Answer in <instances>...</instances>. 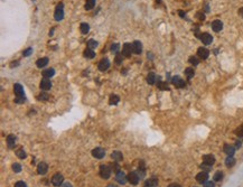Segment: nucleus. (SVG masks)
<instances>
[{
	"instance_id": "1",
	"label": "nucleus",
	"mask_w": 243,
	"mask_h": 187,
	"mask_svg": "<svg viewBox=\"0 0 243 187\" xmlns=\"http://www.w3.org/2000/svg\"><path fill=\"white\" fill-rule=\"evenodd\" d=\"M111 173H112V169L110 166H108V165H101L100 166V175L102 178L109 179L111 177Z\"/></svg>"
},
{
	"instance_id": "2",
	"label": "nucleus",
	"mask_w": 243,
	"mask_h": 187,
	"mask_svg": "<svg viewBox=\"0 0 243 187\" xmlns=\"http://www.w3.org/2000/svg\"><path fill=\"white\" fill-rule=\"evenodd\" d=\"M54 18L57 21H61L63 18H64V4L61 2L58 4V6L56 7L55 9V13H54Z\"/></svg>"
},
{
	"instance_id": "3",
	"label": "nucleus",
	"mask_w": 243,
	"mask_h": 187,
	"mask_svg": "<svg viewBox=\"0 0 243 187\" xmlns=\"http://www.w3.org/2000/svg\"><path fill=\"white\" fill-rule=\"evenodd\" d=\"M127 177H128V181L130 183L131 185H138L139 179H140V177H139L137 171H130Z\"/></svg>"
},
{
	"instance_id": "4",
	"label": "nucleus",
	"mask_w": 243,
	"mask_h": 187,
	"mask_svg": "<svg viewBox=\"0 0 243 187\" xmlns=\"http://www.w3.org/2000/svg\"><path fill=\"white\" fill-rule=\"evenodd\" d=\"M104 155H106V151L101 147H96V148H94L92 150V156L94 158H96V159H102L104 157Z\"/></svg>"
},
{
	"instance_id": "5",
	"label": "nucleus",
	"mask_w": 243,
	"mask_h": 187,
	"mask_svg": "<svg viewBox=\"0 0 243 187\" xmlns=\"http://www.w3.org/2000/svg\"><path fill=\"white\" fill-rule=\"evenodd\" d=\"M200 39L204 45H210V44H212V42H213L212 35H210L208 33H203V34H200Z\"/></svg>"
},
{
	"instance_id": "6",
	"label": "nucleus",
	"mask_w": 243,
	"mask_h": 187,
	"mask_svg": "<svg viewBox=\"0 0 243 187\" xmlns=\"http://www.w3.org/2000/svg\"><path fill=\"white\" fill-rule=\"evenodd\" d=\"M98 67H99V69H100L101 72H104V71H106V69L110 67V61L106 57L102 58L100 62H99V64H98Z\"/></svg>"
},
{
	"instance_id": "7",
	"label": "nucleus",
	"mask_w": 243,
	"mask_h": 187,
	"mask_svg": "<svg viewBox=\"0 0 243 187\" xmlns=\"http://www.w3.org/2000/svg\"><path fill=\"white\" fill-rule=\"evenodd\" d=\"M63 181H64V177H63L62 174H55L52 178V183L54 186H62Z\"/></svg>"
},
{
	"instance_id": "8",
	"label": "nucleus",
	"mask_w": 243,
	"mask_h": 187,
	"mask_svg": "<svg viewBox=\"0 0 243 187\" xmlns=\"http://www.w3.org/2000/svg\"><path fill=\"white\" fill-rule=\"evenodd\" d=\"M131 53H133V52H132V45L129 43L123 44V47H122V55H123L125 57H130Z\"/></svg>"
},
{
	"instance_id": "9",
	"label": "nucleus",
	"mask_w": 243,
	"mask_h": 187,
	"mask_svg": "<svg viewBox=\"0 0 243 187\" xmlns=\"http://www.w3.org/2000/svg\"><path fill=\"white\" fill-rule=\"evenodd\" d=\"M115 179H117V181H118L119 184L125 185V181H128V177L125 176V174L122 171V170H119L118 173H117V175H115Z\"/></svg>"
},
{
	"instance_id": "10",
	"label": "nucleus",
	"mask_w": 243,
	"mask_h": 187,
	"mask_svg": "<svg viewBox=\"0 0 243 187\" xmlns=\"http://www.w3.org/2000/svg\"><path fill=\"white\" fill-rule=\"evenodd\" d=\"M171 82H173V84H174L176 87H184L185 86V81L181 79V76H178V75H176V76H174L173 77V80H171Z\"/></svg>"
},
{
	"instance_id": "11",
	"label": "nucleus",
	"mask_w": 243,
	"mask_h": 187,
	"mask_svg": "<svg viewBox=\"0 0 243 187\" xmlns=\"http://www.w3.org/2000/svg\"><path fill=\"white\" fill-rule=\"evenodd\" d=\"M197 56L200 58H203V59H206L207 57L210 56V50L205 48V47H200L197 50Z\"/></svg>"
},
{
	"instance_id": "12",
	"label": "nucleus",
	"mask_w": 243,
	"mask_h": 187,
	"mask_svg": "<svg viewBox=\"0 0 243 187\" xmlns=\"http://www.w3.org/2000/svg\"><path fill=\"white\" fill-rule=\"evenodd\" d=\"M52 87V82H50V79L47 77H44L43 80L40 81V89L44 90V91H47V90H50Z\"/></svg>"
},
{
	"instance_id": "13",
	"label": "nucleus",
	"mask_w": 243,
	"mask_h": 187,
	"mask_svg": "<svg viewBox=\"0 0 243 187\" xmlns=\"http://www.w3.org/2000/svg\"><path fill=\"white\" fill-rule=\"evenodd\" d=\"M132 52L135 54H140L142 52V44L140 43L139 40H135L132 43Z\"/></svg>"
},
{
	"instance_id": "14",
	"label": "nucleus",
	"mask_w": 243,
	"mask_h": 187,
	"mask_svg": "<svg viewBox=\"0 0 243 187\" xmlns=\"http://www.w3.org/2000/svg\"><path fill=\"white\" fill-rule=\"evenodd\" d=\"M222 28H223V23L221 21V20H218V19H216V20H213L212 21V29L215 33H218V31L222 30Z\"/></svg>"
},
{
	"instance_id": "15",
	"label": "nucleus",
	"mask_w": 243,
	"mask_h": 187,
	"mask_svg": "<svg viewBox=\"0 0 243 187\" xmlns=\"http://www.w3.org/2000/svg\"><path fill=\"white\" fill-rule=\"evenodd\" d=\"M207 179H208V175L206 171H202V173L196 175V181L200 184H204L205 181H207Z\"/></svg>"
},
{
	"instance_id": "16",
	"label": "nucleus",
	"mask_w": 243,
	"mask_h": 187,
	"mask_svg": "<svg viewBox=\"0 0 243 187\" xmlns=\"http://www.w3.org/2000/svg\"><path fill=\"white\" fill-rule=\"evenodd\" d=\"M47 169H48L47 164H45V162H39V164H38L37 173L39 175H45L46 173H47Z\"/></svg>"
},
{
	"instance_id": "17",
	"label": "nucleus",
	"mask_w": 243,
	"mask_h": 187,
	"mask_svg": "<svg viewBox=\"0 0 243 187\" xmlns=\"http://www.w3.org/2000/svg\"><path fill=\"white\" fill-rule=\"evenodd\" d=\"M7 144H8L9 149H13L15 148V146H16V137L13 135H9L7 137Z\"/></svg>"
},
{
	"instance_id": "18",
	"label": "nucleus",
	"mask_w": 243,
	"mask_h": 187,
	"mask_svg": "<svg viewBox=\"0 0 243 187\" xmlns=\"http://www.w3.org/2000/svg\"><path fill=\"white\" fill-rule=\"evenodd\" d=\"M13 91H15L16 96H24V87L21 86L19 83H16V84H15Z\"/></svg>"
},
{
	"instance_id": "19",
	"label": "nucleus",
	"mask_w": 243,
	"mask_h": 187,
	"mask_svg": "<svg viewBox=\"0 0 243 187\" xmlns=\"http://www.w3.org/2000/svg\"><path fill=\"white\" fill-rule=\"evenodd\" d=\"M158 185V179L152 177V178H149L148 181H146V183L143 184V187H157Z\"/></svg>"
},
{
	"instance_id": "20",
	"label": "nucleus",
	"mask_w": 243,
	"mask_h": 187,
	"mask_svg": "<svg viewBox=\"0 0 243 187\" xmlns=\"http://www.w3.org/2000/svg\"><path fill=\"white\" fill-rule=\"evenodd\" d=\"M235 147L234 146H231V144H225L224 146V152L227 156H233L234 152H235Z\"/></svg>"
},
{
	"instance_id": "21",
	"label": "nucleus",
	"mask_w": 243,
	"mask_h": 187,
	"mask_svg": "<svg viewBox=\"0 0 243 187\" xmlns=\"http://www.w3.org/2000/svg\"><path fill=\"white\" fill-rule=\"evenodd\" d=\"M83 56L85 57V58H87V59H92V58L95 57V52L87 47L86 50H84V53H83Z\"/></svg>"
},
{
	"instance_id": "22",
	"label": "nucleus",
	"mask_w": 243,
	"mask_h": 187,
	"mask_svg": "<svg viewBox=\"0 0 243 187\" xmlns=\"http://www.w3.org/2000/svg\"><path fill=\"white\" fill-rule=\"evenodd\" d=\"M203 162H204V164H207V165L212 166L213 164L215 162V157L213 155H205V156H203Z\"/></svg>"
},
{
	"instance_id": "23",
	"label": "nucleus",
	"mask_w": 243,
	"mask_h": 187,
	"mask_svg": "<svg viewBox=\"0 0 243 187\" xmlns=\"http://www.w3.org/2000/svg\"><path fill=\"white\" fill-rule=\"evenodd\" d=\"M111 157H112L113 160H115L117 162H121V160L123 159V156H122V152H120V151H113L112 154H111Z\"/></svg>"
},
{
	"instance_id": "24",
	"label": "nucleus",
	"mask_w": 243,
	"mask_h": 187,
	"mask_svg": "<svg viewBox=\"0 0 243 187\" xmlns=\"http://www.w3.org/2000/svg\"><path fill=\"white\" fill-rule=\"evenodd\" d=\"M47 64H48V58H47V57L39 58L37 62H36V65H37V67H39V69H42V67H45Z\"/></svg>"
},
{
	"instance_id": "25",
	"label": "nucleus",
	"mask_w": 243,
	"mask_h": 187,
	"mask_svg": "<svg viewBox=\"0 0 243 187\" xmlns=\"http://www.w3.org/2000/svg\"><path fill=\"white\" fill-rule=\"evenodd\" d=\"M156 81H157V75L155 74V73H149L148 74V76H147V82L149 83L150 85H152V84H155L156 83Z\"/></svg>"
},
{
	"instance_id": "26",
	"label": "nucleus",
	"mask_w": 243,
	"mask_h": 187,
	"mask_svg": "<svg viewBox=\"0 0 243 187\" xmlns=\"http://www.w3.org/2000/svg\"><path fill=\"white\" fill-rule=\"evenodd\" d=\"M54 74H55V69H47L43 71V76L44 77H47V79L54 76Z\"/></svg>"
},
{
	"instance_id": "27",
	"label": "nucleus",
	"mask_w": 243,
	"mask_h": 187,
	"mask_svg": "<svg viewBox=\"0 0 243 187\" xmlns=\"http://www.w3.org/2000/svg\"><path fill=\"white\" fill-rule=\"evenodd\" d=\"M119 101H120V98H119L117 94H112L111 96H110V101H109V103L111 104V106H115V104H118Z\"/></svg>"
},
{
	"instance_id": "28",
	"label": "nucleus",
	"mask_w": 243,
	"mask_h": 187,
	"mask_svg": "<svg viewBox=\"0 0 243 187\" xmlns=\"http://www.w3.org/2000/svg\"><path fill=\"white\" fill-rule=\"evenodd\" d=\"M80 30H81L82 34H87L89 33V30H90V26H89V24H86V23H82L81 26H80Z\"/></svg>"
},
{
	"instance_id": "29",
	"label": "nucleus",
	"mask_w": 243,
	"mask_h": 187,
	"mask_svg": "<svg viewBox=\"0 0 243 187\" xmlns=\"http://www.w3.org/2000/svg\"><path fill=\"white\" fill-rule=\"evenodd\" d=\"M95 4H96V0H86V2H85V9L86 10H91L92 8H94Z\"/></svg>"
},
{
	"instance_id": "30",
	"label": "nucleus",
	"mask_w": 243,
	"mask_h": 187,
	"mask_svg": "<svg viewBox=\"0 0 243 187\" xmlns=\"http://www.w3.org/2000/svg\"><path fill=\"white\" fill-rule=\"evenodd\" d=\"M234 164H235V159L233 158V156H229L226 159H225V165H226L227 167L234 166Z\"/></svg>"
},
{
	"instance_id": "31",
	"label": "nucleus",
	"mask_w": 243,
	"mask_h": 187,
	"mask_svg": "<svg viewBox=\"0 0 243 187\" xmlns=\"http://www.w3.org/2000/svg\"><path fill=\"white\" fill-rule=\"evenodd\" d=\"M16 155H17V157H19L20 159H25L26 157H27V154L24 151L23 148H19V149L16 150Z\"/></svg>"
},
{
	"instance_id": "32",
	"label": "nucleus",
	"mask_w": 243,
	"mask_h": 187,
	"mask_svg": "<svg viewBox=\"0 0 243 187\" xmlns=\"http://www.w3.org/2000/svg\"><path fill=\"white\" fill-rule=\"evenodd\" d=\"M194 74H195V71H194L193 67H187L185 69V75H186L188 79H192L194 76Z\"/></svg>"
},
{
	"instance_id": "33",
	"label": "nucleus",
	"mask_w": 243,
	"mask_h": 187,
	"mask_svg": "<svg viewBox=\"0 0 243 187\" xmlns=\"http://www.w3.org/2000/svg\"><path fill=\"white\" fill-rule=\"evenodd\" d=\"M158 89L159 90H162V91H166V90H169V87H168V85H167V83H165V82H162V81H159L158 82Z\"/></svg>"
},
{
	"instance_id": "34",
	"label": "nucleus",
	"mask_w": 243,
	"mask_h": 187,
	"mask_svg": "<svg viewBox=\"0 0 243 187\" xmlns=\"http://www.w3.org/2000/svg\"><path fill=\"white\" fill-rule=\"evenodd\" d=\"M137 173H138V175H139V177H140V178H143V177H145V175H146V170H145V166H143V164L141 165V166H139Z\"/></svg>"
},
{
	"instance_id": "35",
	"label": "nucleus",
	"mask_w": 243,
	"mask_h": 187,
	"mask_svg": "<svg viewBox=\"0 0 243 187\" xmlns=\"http://www.w3.org/2000/svg\"><path fill=\"white\" fill-rule=\"evenodd\" d=\"M223 173L222 171H216L214 174V181H221L223 179Z\"/></svg>"
},
{
	"instance_id": "36",
	"label": "nucleus",
	"mask_w": 243,
	"mask_h": 187,
	"mask_svg": "<svg viewBox=\"0 0 243 187\" xmlns=\"http://www.w3.org/2000/svg\"><path fill=\"white\" fill-rule=\"evenodd\" d=\"M96 46H98V42H96V40H94V39H89V42H87V47H89V48L93 50V48H95Z\"/></svg>"
},
{
	"instance_id": "37",
	"label": "nucleus",
	"mask_w": 243,
	"mask_h": 187,
	"mask_svg": "<svg viewBox=\"0 0 243 187\" xmlns=\"http://www.w3.org/2000/svg\"><path fill=\"white\" fill-rule=\"evenodd\" d=\"M38 100H42V101H46L50 99V94H47L46 92H43V93H40L39 95L37 96Z\"/></svg>"
},
{
	"instance_id": "38",
	"label": "nucleus",
	"mask_w": 243,
	"mask_h": 187,
	"mask_svg": "<svg viewBox=\"0 0 243 187\" xmlns=\"http://www.w3.org/2000/svg\"><path fill=\"white\" fill-rule=\"evenodd\" d=\"M189 63H191L192 65H194V66H196V65H198L200 61H198L195 56H191L189 57Z\"/></svg>"
},
{
	"instance_id": "39",
	"label": "nucleus",
	"mask_w": 243,
	"mask_h": 187,
	"mask_svg": "<svg viewBox=\"0 0 243 187\" xmlns=\"http://www.w3.org/2000/svg\"><path fill=\"white\" fill-rule=\"evenodd\" d=\"M13 170L15 171V173H20V171H21V165H20V164H13Z\"/></svg>"
},
{
	"instance_id": "40",
	"label": "nucleus",
	"mask_w": 243,
	"mask_h": 187,
	"mask_svg": "<svg viewBox=\"0 0 243 187\" xmlns=\"http://www.w3.org/2000/svg\"><path fill=\"white\" fill-rule=\"evenodd\" d=\"M200 168L203 169V171H206V173H208L210 170H211V165H207V164H202L200 165Z\"/></svg>"
},
{
	"instance_id": "41",
	"label": "nucleus",
	"mask_w": 243,
	"mask_h": 187,
	"mask_svg": "<svg viewBox=\"0 0 243 187\" xmlns=\"http://www.w3.org/2000/svg\"><path fill=\"white\" fill-rule=\"evenodd\" d=\"M119 47H120L119 44H112V45H111V52L114 53V54H117V53L119 52Z\"/></svg>"
},
{
	"instance_id": "42",
	"label": "nucleus",
	"mask_w": 243,
	"mask_h": 187,
	"mask_svg": "<svg viewBox=\"0 0 243 187\" xmlns=\"http://www.w3.org/2000/svg\"><path fill=\"white\" fill-rule=\"evenodd\" d=\"M25 96H16V99H15V102L16 103H18V104H21V103H24L25 102Z\"/></svg>"
},
{
	"instance_id": "43",
	"label": "nucleus",
	"mask_w": 243,
	"mask_h": 187,
	"mask_svg": "<svg viewBox=\"0 0 243 187\" xmlns=\"http://www.w3.org/2000/svg\"><path fill=\"white\" fill-rule=\"evenodd\" d=\"M235 135H237V137H242L243 136V125L239 127L237 130H235Z\"/></svg>"
},
{
	"instance_id": "44",
	"label": "nucleus",
	"mask_w": 243,
	"mask_h": 187,
	"mask_svg": "<svg viewBox=\"0 0 243 187\" xmlns=\"http://www.w3.org/2000/svg\"><path fill=\"white\" fill-rule=\"evenodd\" d=\"M196 18L200 19V20H205V13H200V11L196 13Z\"/></svg>"
},
{
	"instance_id": "45",
	"label": "nucleus",
	"mask_w": 243,
	"mask_h": 187,
	"mask_svg": "<svg viewBox=\"0 0 243 187\" xmlns=\"http://www.w3.org/2000/svg\"><path fill=\"white\" fill-rule=\"evenodd\" d=\"M15 187H27V184H26L25 181H17V183L15 184Z\"/></svg>"
},
{
	"instance_id": "46",
	"label": "nucleus",
	"mask_w": 243,
	"mask_h": 187,
	"mask_svg": "<svg viewBox=\"0 0 243 187\" xmlns=\"http://www.w3.org/2000/svg\"><path fill=\"white\" fill-rule=\"evenodd\" d=\"M115 63L117 64H121L122 63V55L121 54H117V56H115Z\"/></svg>"
},
{
	"instance_id": "47",
	"label": "nucleus",
	"mask_w": 243,
	"mask_h": 187,
	"mask_svg": "<svg viewBox=\"0 0 243 187\" xmlns=\"http://www.w3.org/2000/svg\"><path fill=\"white\" fill-rule=\"evenodd\" d=\"M31 53H33V48H31V47H29V48H27V50L24 52V56H25V57L26 56H29Z\"/></svg>"
},
{
	"instance_id": "48",
	"label": "nucleus",
	"mask_w": 243,
	"mask_h": 187,
	"mask_svg": "<svg viewBox=\"0 0 243 187\" xmlns=\"http://www.w3.org/2000/svg\"><path fill=\"white\" fill-rule=\"evenodd\" d=\"M111 166H112V167H111V169H112V170H114V171H115V174H117V173H118L119 170H120V167H119V165H118V164H113V165H111Z\"/></svg>"
},
{
	"instance_id": "49",
	"label": "nucleus",
	"mask_w": 243,
	"mask_h": 187,
	"mask_svg": "<svg viewBox=\"0 0 243 187\" xmlns=\"http://www.w3.org/2000/svg\"><path fill=\"white\" fill-rule=\"evenodd\" d=\"M214 186H215L214 181H205L204 183V187H214Z\"/></svg>"
},
{
	"instance_id": "50",
	"label": "nucleus",
	"mask_w": 243,
	"mask_h": 187,
	"mask_svg": "<svg viewBox=\"0 0 243 187\" xmlns=\"http://www.w3.org/2000/svg\"><path fill=\"white\" fill-rule=\"evenodd\" d=\"M241 146H242V142H241L240 140H237V141H235V146H234V147H235L237 149H239V148H241Z\"/></svg>"
},
{
	"instance_id": "51",
	"label": "nucleus",
	"mask_w": 243,
	"mask_h": 187,
	"mask_svg": "<svg viewBox=\"0 0 243 187\" xmlns=\"http://www.w3.org/2000/svg\"><path fill=\"white\" fill-rule=\"evenodd\" d=\"M61 187H73V186H72V184H71V183L66 181V183H63L62 186H61Z\"/></svg>"
},
{
	"instance_id": "52",
	"label": "nucleus",
	"mask_w": 243,
	"mask_h": 187,
	"mask_svg": "<svg viewBox=\"0 0 243 187\" xmlns=\"http://www.w3.org/2000/svg\"><path fill=\"white\" fill-rule=\"evenodd\" d=\"M168 187H181L179 184H176V183H173V184H170Z\"/></svg>"
},
{
	"instance_id": "53",
	"label": "nucleus",
	"mask_w": 243,
	"mask_h": 187,
	"mask_svg": "<svg viewBox=\"0 0 243 187\" xmlns=\"http://www.w3.org/2000/svg\"><path fill=\"white\" fill-rule=\"evenodd\" d=\"M239 15H240V16H241V17L243 18V7H242V8H240V9H239Z\"/></svg>"
},
{
	"instance_id": "54",
	"label": "nucleus",
	"mask_w": 243,
	"mask_h": 187,
	"mask_svg": "<svg viewBox=\"0 0 243 187\" xmlns=\"http://www.w3.org/2000/svg\"><path fill=\"white\" fill-rule=\"evenodd\" d=\"M178 13H179L181 17H185V13H184L183 10H178Z\"/></svg>"
},
{
	"instance_id": "55",
	"label": "nucleus",
	"mask_w": 243,
	"mask_h": 187,
	"mask_svg": "<svg viewBox=\"0 0 243 187\" xmlns=\"http://www.w3.org/2000/svg\"><path fill=\"white\" fill-rule=\"evenodd\" d=\"M54 29H55V28H52V30L50 31V36H53V34H54Z\"/></svg>"
},
{
	"instance_id": "56",
	"label": "nucleus",
	"mask_w": 243,
	"mask_h": 187,
	"mask_svg": "<svg viewBox=\"0 0 243 187\" xmlns=\"http://www.w3.org/2000/svg\"><path fill=\"white\" fill-rule=\"evenodd\" d=\"M106 187H118V186H117V185H114V184H109Z\"/></svg>"
},
{
	"instance_id": "57",
	"label": "nucleus",
	"mask_w": 243,
	"mask_h": 187,
	"mask_svg": "<svg viewBox=\"0 0 243 187\" xmlns=\"http://www.w3.org/2000/svg\"><path fill=\"white\" fill-rule=\"evenodd\" d=\"M160 1H162V0H157V2H160Z\"/></svg>"
}]
</instances>
